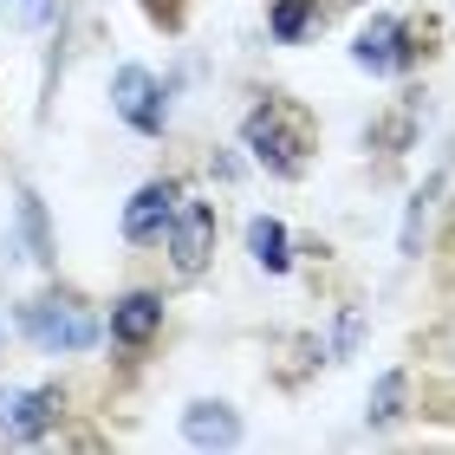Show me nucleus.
Masks as SVG:
<instances>
[{
    "label": "nucleus",
    "instance_id": "f257e3e1",
    "mask_svg": "<svg viewBox=\"0 0 455 455\" xmlns=\"http://www.w3.org/2000/svg\"><path fill=\"white\" fill-rule=\"evenodd\" d=\"M241 150L254 156L267 176L299 182L306 156H313V117L299 105H286V98H260V105L241 117Z\"/></svg>",
    "mask_w": 455,
    "mask_h": 455
},
{
    "label": "nucleus",
    "instance_id": "f03ea898",
    "mask_svg": "<svg viewBox=\"0 0 455 455\" xmlns=\"http://www.w3.org/2000/svg\"><path fill=\"white\" fill-rule=\"evenodd\" d=\"M20 332L46 351V358H78V351L105 345V319L78 293H39V299L20 306Z\"/></svg>",
    "mask_w": 455,
    "mask_h": 455
},
{
    "label": "nucleus",
    "instance_id": "7ed1b4c3",
    "mask_svg": "<svg viewBox=\"0 0 455 455\" xmlns=\"http://www.w3.org/2000/svg\"><path fill=\"white\" fill-rule=\"evenodd\" d=\"M351 66L371 72V78H397L417 66V33H410V20L397 13H371L358 39H351Z\"/></svg>",
    "mask_w": 455,
    "mask_h": 455
},
{
    "label": "nucleus",
    "instance_id": "20e7f679",
    "mask_svg": "<svg viewBox=\"0 0 455 455\" xmlns=\"http://www.w3.org/2000/svg\"><path fill=\"white\" fill-rule=\"evenodd\" d=\"M111 111L131 124L137 137H163L170 131V92L150 66H117L111 72Z\"/></svg>",
    "mask_w": 455,
    "mask_h": 455
},
{
    "label": "nucleus",
    "instance_id": "39448f33",
    "mask_svg": "<svg viewBox=\"0 0 455 455\" xmlns=\"http://www.w3.org/2000/svg\"><path fill=\"white\" fill-rule=\"evenodd\" d=\"M163 254H170L176 280H202L209 274V260H215V202H189L182 196L170 235H163Z\"/></svg>",
    "mask_w": 455,
    "mask_h": 455
},
{
    "label": "nucleus",
    "instance_id": "423d86ee",
    "mask_svg": "<svg viewBox=\"0 0 455 455\" xmlns=\"http://www.w3.org/2000/svg\"><path fill=\"white\" fill-rule=\"evenodd\" d=\"M59 417H66V390L59 384H33V390H0V436L7 443H46Z\"/></svg>",
    "mask_w": 455,
    "mask_h": 455
},
{
    "label": "nucleus",
    "instance_id": "0eeeda50",
    "mask_svg": "<svg viewBox=\"0 0 455 455\" xmlns=\"http://www.w3.org/2000/svg\"><path fill=\"white\" fill-rule=\"evenodd\" d=\"M176 209H182V182L176 176H150L131 202H124V241L131 247H163Z\"/></svg>",
    "mask_w": 455,
    "mask_h": 455
},
{
    "label": "nucleus",
    "instance_id": "6e6552de",
    "mask_svg": "<svg viewBox=\"0 0 455 455\" xmlns=\"http://www.w3.org/2000/svg\"><path fill=\"white\" fill-rule=\"evenodd\" d=\"M163 293H150V286H131V293H117L111 299V319H105V339L117 351H143V345H156L163 339Z\"/></svg>",
    "mask_w": 455,
    "mask_h": 455
},
{
    "label": "nucleus",
    "instance_id": "1a4fd4ad",
    "mask_svg": "<svg viewBox=\"0 0 455 455\" xmlns=\"http://www.w3.org/2000/svg\"><path fill=\"white\" fill-rule=\"evenodd\" d=\"M241 410L221 403V397H196L182 403V443L189 449H241Z\"/></svg>",
    "mask_w": 455,
    "mask_h": 455
},
{
    "label": "nucleus",
    "instance_id": "9d476101",
    "mask_svg": "<svg viewBox=\"0 0 455 455\" xmlns=\"http://www.w3.org/2000/svg\"><path fill=\"white\" fill-rule=\"evenodd\" d=\"M247 254H254V267L260 274H293V235H286V221H274V215H254L247 221Z\"/></svg>",
    "mask_w": 455,
    "mask_h": 455
},
{
    "label": "nucleus",
    "instance_id": "9b49d317",
    "mask_svg": "<svg viewBox=\"0 0 455 455\" xmlns=\"http://www.w3.org/2000/svg\"><path fill=\"white\" fill-rule=\"evenodd\" d=\"M319 0H274L267 7V33H274V46H306V39L319 33Z\"/></svg>",
    "mask_w": 455,
    "mask_h": 455
},
{
    "label": "nucleus",
    "instance_id": "f8f14e48",
    "mask_svg": "<svg viewBox=\"0 0 455 455\" xmlns=\"http://www.w3.org/2000/svg\"><path fill=\"white\" fill-rule=\"evenodd\" d=\"M417 111H423V105H417V92H410L397 111H384L378 124H371L364 143H371V150H384V156H403L410 143H417Z\"/></svg>",
    "mask_w": 455,
    "mask_h": 455
},
{
    "label": "nucleus",
    "instance_id": "ddd939ff",
    "mask_svg": "<svg viewBox=\"0 0 455 455\" xmlns=\"http://www.w3.org/2000/svg\"><path fill=\"white\" fill-rule=\"evenodd\" d=\"M403 403H410V371L403 364H390L378 384H371V397H364V423L371 429H390L403 417Z\"/></svg>",
    "mask_w": 455,
    "mask_h": 455
},
{
    "label": "nucleus",
    "instance_id": "4468645a",
    "mask_svg": "<svg viewBox=\"0 0 455 455\" xmlns=\"http://www.w3.org/2000/svg\"><path fill=\"white\" fill-rule=\"evenodd\" d=\"M20 241H27L33 267H52V235H46V202L33 189H20Z\"/></svg>",
    "mask_w": 455,
    "mask_h": 455
},
{
    "label": "nucleus",
    "instance_id": "2eb2a0df",
    "mask_svg": "<svg viewBox=\"0 0 455 455\" xmlns=\"http://www.w3.org/2000/svg\"><path fill=\"white\" fill-rule=\"evenodd\" d=\"M436 189H443V182H423V189L417 196H410V215H403V254H423V228H429V209H436Z\"/></svg>",
    "mask_w": 455,
    "mask_h": 455
},
{
    "label": "nucleus",
    "instance_id": "dca6fc26",
    "mask_svg": "<svg viewBox=\"0 0 455 455\" xmlns=\"http://www.w3.org/2000/svg\"><path fill=\"white\" fill-rule=\"evenodd\" d=\"M423 358H429V371H436L443 384H455V313L429 332V345H423Z\"/></svg>",
    "mask_w": 455,
    "mask_h": 455
},
{
    "label": "nucleus",
    "instance_id": "f3484780",
    "mask_svg": "<svg viewBox=\"0 0 455 455\" xmlns=\"http://www.w3.org/2000/svg\"><path fill=\"white\" fill-rule=\"evenodd\" d=\"M358 339H364V313H345L339 332H332V358H351V351H358Z\"/></svg>",
    "mask_w": 455,
    "mask_h": 455
}]
</instances>
